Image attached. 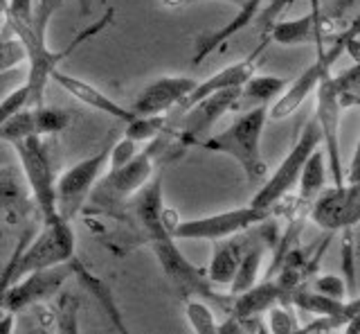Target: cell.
<instances>
[{"instance_id":"28","label":"cell","mask_w":360,"mask_h":334,"mask_svg":"<svg viewBox=\"0 0 360 334\" xmlns=\"http://www.w3.org/2000/svg\"><path fill=\"white\" fill-rule=\"evenodd\" d=\"M185 316L191 330L198 334H214L217 332V316H214L212 307L200 298H185Z\"/></svg>"},{"instance_id":"14","label":"cell","mask_w":360,"mask_h":334,"mask_svg":"<svg viewBox=\"0 0 360 334\" xmlns=\"http://www.w3.org/2000/svg\"><path fill=\"white\" fill-rule=\"evenodd\" d=\"M196 86L194 77L187 75H167L158 77L144 91L133 99L129 106L135 116H160L178 106L183 99L191 93V88Z\"/></svg>"},{"instance_id":"9","label":"cell","mask_w":360,"mask_h":334,"mask_svg":"<svg viewBox=\"0 0 360 334\" xmlns=\"http://www.w3.org/2000/svg\"><path fill=\"white\" fill-rule=\"evenodd\" d=\"M11 147L16 149V156L22 165V174L27 179L34 202H37L41 219L48 221L59 217V213H56V194H54V172L48 154H45L43 138L27 136L14 140Z\"/></svg>"},{"instance_id":"3","label":"cell","mask_w":360,"mask_h":334,"mask_svg":"<svg viewBox=\"0 0 360 334\" xmlns=\"http://www.w3.org/2000/svg\"><path fill=\"white\" fill-rule=\"evenodd\" d=\"M354 39H358V18L335 39L333 46L324 48L322 43H318V57H315V61L307 70H302L290 84H286L281 95L277 99H273V104H268V118L270 120H286L295 113V111L307 102V97L315 93V86L320 84L322 77L333 68V63L347 52V46Z\"/></svg>"},{"instance_id":"4","label":"cell","mask_w":360,"mask_h":334,"mask_svg":"<svg viewBox=\"0 0 360 334\" xmlns=\"http://www.w3.org/2000/svg\"><path fill=\"white\" fill-rule=\"evenodd\" d=\"M167 228L172 233L174 240H205V242H221L228 240L232 235L264 224L266 219H270V210H262L255 206H243L234 210H225V213L217 215H205L196 219H185L176 221L174 213L165 210Z\"/></svg>"},{"instance_id":"10","label":"cell","mask_w":360,"mask_h":334,"mask_svg":"<svg viewBox=\"0 0 360 334\" xmlns=\"http://www.w3.org/2000/svg\"><path fill=\"white\" fill-rule=\"evenodd\" d=\"M162 138V136H160ZM160 138L149 142L142 154L138 151L133 161L127 165L101 174L93 187V199L97 204H122L131 199L140 187L155 174V151L160 147Z\"/></svg>"},{"instance_id":"20","label":"cell","mask_w":360,"mask_h":334,"mask_svg":"<svg viewBox=\"0 0 360 334\" xmlns=\"http://www.w3.org/2000/svg\"><path fill=\"white\" fill-rule=\"evenodd\" d=\"M68 264H70V276L75 278V280L82 285L86 292L93 296L97 303H99V307L106 311V316L110 318V323H112V328H115L117 332H124L127 334L129 332V328H127V321H124V316H122V309H120V305H117V300H115V296H112V289L108 287V283L106 280H101L99 276H95L90 269H86V266L79 262L75 255L70 260H68Z\"/></svg>"},{"instance_id":"8","label":"cell","mask_w":360,"mask_h":334,"mask_svg":"<svg viewBox=\"0 0 360 334\" xmlns=\"http://www.w3.org/2000/svg\"><path fill=\"white\" fill-rule=\"evenodd\" d=\"M340 99L335 95V88L331 82V70L326 73L320 84L315 86V122L320 129V144H324V159L326 167L331 172L333 185H340L347 179L342 151H340V116H342Z\"/></svg>"},{"instance_id":"1","label":"cell","mask_w":360,"mask_h":334,"mask_svg":"<svg viewBox=\"0 0 360 334\" xmlns=\"http://www.w3.org/2000/svg\"><path fill=\"white\" fill-rule=\"evenodd\" d=\"M133 210L138 217V224L142 226L149 247L155 255V260L160 262V269L169 278L180 294L185 298H210L221 307L225 305V296L214 292L210 285L205 269H198L196 264H191L180 249L176 247V240L167 228L165 219V204H162V176L153 174L138 192L133 194Z\"/></svg>"},{"instance_id":"26","label":"cell","mask_w":360,"mask_h":334,"mask_svg":"<svg viewBox=\"0 0 360 334\" xmlns=\"http://www.w3.org/2000/svg\"><path fill=\"white\" fill-rule=\"evenodd\" d=\"M167 131V118L160 116H135L133 120L127 122V131L124 136H129L135 142H151L155 138H160Z\"/></svg>"},{"instance_id":"27","label":"cell","mask_w":360,"mask_h":334,"mask_svg":"<svg viewBox=\"0 0 360 334\" xmlns=\"http://www.w3.org/2000/svg\"><path fill=\"white\" fill-rule=\"evenodd\" d=\"M331 82L335 88V95L340 99L342 109H352L360 104V82H358V63H354L352 68H347L342 73L333 75L331 73Z\"/></svg>"},{"instance_id":"23","label":"cell","mask_w":360,"mask_h":334,"mask_svg":"<svg viewBox=\"0 0 360 334\" xmlns=\"http://www.w3.org/2000/svg\"><path fill=\"white\" fill-rule=\"evenodd\" d=\"M241 255H243L241 244H232V242L219 244V247L214 249L210 264L205 269L210 285L212 287H228L234 278L236 266H239Z\"/></svg>"},{"instance_id":"16","label":"cell","mask_w":360,"mask_h":334,"mask_svg":"<svg viewBox=\"0 0 360 334\" xmlns=\"http://www.w3.org/2000/svg\"><path fill=\"white\" fill-rule=\"evenodd\" d=\"M268 37L264 35L262 43L248 54V57H243L241 61H236V63H230V66H225L223 70L219 73H214L212 77H207V80H202V82H196V86L191 88V93L183 99V102L178 104L180 109V113H183L185 109H189L191 104H196L200 102L202 97H207L212 93H217V91H225V88H236V86H241L248 77H250L255 70H257V61L259 57H262V52L266 50L268 46Z\"/></svg>"},{"instance_id":"17","label":"cell","mask_w":360,"mask_h":334,"mask_svg":"<svg viewBox=\"0 0 360 334\" xmlns=\"http://www.w3.org/2000/svg\"><path fill=\"white\" fill-rule=\"evenodd\" d=\"M50 82H54L56 86H61L65 93H70L82 104L95 109V111H99V113H104L108 118H115V120H122V122H129V120L135 118V113L129 106L120 104L117 99H112L104 91H99L97 86H93L86 80H79V77H75L70 73H63V70L56 68L50 75Z\"/></svg>"},{"instance_id":"40","label":"cell","mask_w":360,"mask_h":334,"mask_svg":"<svg viewBox=\"0 0 360 334\" xmlns=\"http://www.w3.org/2000/svg\"><path fill=\"white\" fill-rule=\"evenodd\" d=\"M14 328H16V314L9 309H3L0 311V334L14 332Z\"/></svg>"},{"instance_id":"31","label":"cell","mask_w":360,"mask_h":334,"mask_svg":"<svg viewBox=\"0 0 360 334\" xmlns=\"http://www.w3.org/2000/svg\"><path fill=\"white\" fill-rule=\"evenodd\" d=\"M25 63V48L7 25L0 27V73Z\"/></svg>"},{"instance_id":"11","label":"cell","mask_w":360,"mask_h":334,"mask_svg":"<svg viewBox=\"0 0 360 334\" xmlns=\"http://www.w3.org/2000/svg\"><path fill=\"white\" fill-rule=\"evenodd\" d=\"M311 221L315 226L326 230H345L356 228L360 219V187L356 174H352L345 183L331 185L329 190H322L311 202Z\"/></svg>"},{"instance_id":"38","label":"cell","mask_w":360,"mask_h":334,"mask_svg":"<svg viewBox=\"0 0 360 334\" xmlns=\"http://www.w3.org/2000/svg\"><path fill=\"white\" fill-rule=\"evenodd\" d=\"M25 77H27V66H16V68H9L0 73V102L11 93L16 91L20 84H25Z\"/></svg>"},{"instance_id":"19","label":"cell","mask_w":360,"mask_h":334,"mask_svg":"<svg viewBox=\"0 0 360 334\" xmlns=\"http://www.w3.org/2000/svg\"><path fill=\"white\" fill-rule=\"evenodd\" d=\"M288 289L277 280L255 283L250 289L241 294H234L230 300V314L232 316H262L266 309L277 303H286Z\"/></svg>"},{"instance_id":"36","label":"cell","mask_w":360,"mask_h":334,"mask_svg":"<svg viewBox=\"0 0 360 334\" xmlns=\"http://www.w3.org/2000/svg\"><path fill=\"white\" fill-rule=\"evenodd\" d=\"M290 5H295V0H266V5L262 7V12L257 14L255 23H259V27H262V32L266 35L268 27L273 25L275 20H279L281 12L288 9Z\"/></svg>"},{"instance_id":"2","label":"cell","mask_w":360,"mask_h":334,"mask_svg":"<svg viewBox=\"0 0 360 334\" xmlns=\"http://www.w3.org/2000/svg\"><path fill=\"white\" fill-rule=\"evenodd\" d=\"M268 122V106H250L221 133L187 142V147H198L212 154H223L236 161L245 172L248 183H262L268 174L262 156V133Z\"/></svg>"},{"instance_id":"29","label":"cell","mask_w":360,"mask_h":334,"mask_svg":"<svg viewBox=\"0 0 360 334\" xmlns=\"http://www.w3.org/2000/svg\"><path fill=\"white\" fill-rule=\"evenodd\" d=\"M345 244H342V280L347 285V296L358 298V253L354 244V228H345Z\"/></svg>"},{"instance_id":"37","label":"cell","mask_w":360,"mask_h":334,"mask_svg":"<svg viewBox=\"0 0 360 334\" xmlns=\"http://www.w3.org/2000/svg\"><path fill=\"white\" fill-rule=\"evenodd\" d=\"M313 292H320V294L329 296V298L345 300V298H347V285H345V280H342V276L326 273V276L315 278Z\"/></svg>"},{"instance_id":"32","label":"cell","mask_w":360,"mask_h":334,"mask_svg":"<svg viewBox=\"0 0 360 334\" xmlns=\"http://www.w3.org/2000/svg\"><path fill=\"white\" fill-rule=\"evenodd\" d=\"M34 120H37V133L41 138L61 133L68 127V113H65V111L50 109V106H43V104L34 106Z\"/></svg>"},{"instance_id":"6","label":"cell","mask_w":360,"mask_h":334,"mask_svg":"<svg viewBox=\"0 0 360 334\" xmlns=\"http://www.w3.org/2000/svg\"><path fill=\"white\" fill-rule=\"evenodd\" d=\"M320 140L322 138H320L318 122L315 120L307 122L302 133L297 136L295 144H292V149L286 154V159L277 165V170L270 174V179H264L262 190H257L250 206L262 208V210H270V213H273V208L292 190V187L297 185L302 167H304V163H307L309 156L313 154V149L320 147Z\"/></svg>"},{"instance_id":"22","label":"cell","mask_w":360,"mask_h":334,"mask_svg":"<svg viewBox=\"0 0 360 334\" xmlns=\"http://www.w3.org/2000/svg\"><path fill=\"white\" fill-rule=\"evenodd\" d=\"M288 80L277 75H250L241 84V104L248 106H268L281 95Z\"/></svg>"},{"instance_id":"25","label":"cell","mask_w":360,"mask_h":334,"mask_svg":"<svg viewBox=\"0 0 360 334\" xmlns=\"http://www.w3.org/2000/svg\"><path fill=\"white\" fill-rule=\"evenodd\" d=\"M262 262H264V247H259L257 244V247H250L248 251H243L239 266H236V271H234L232 283L228 285L232 296L245 292V289H250L259 280V276H262Z\"/></svg>"},{"instance_id":"30","label":"cell","mask_w":360,"mask_h":334,"mask_svg":"<svg viewBox=\"0 0 360 334\" xmlns=\"http://www.w3.org/2000/svg\"><path fill=\"white\" fill-rule=\"evenodd\" d=\"M266 314V330L273 334H288V332H297L302 330V323L297 321L292 305L288 307L286 303H277L270 309L264 311Z\"/></svg>"},{"instance_id":"33","label":"cell","mask_w":360,"mask_h":334,"mask_svg":"<svg viewBox=\"0 0 360 334\" xmlns=\"http://www.w3.org/2000/svg\"><path fill=\"white\" fill-rule=\"evenodd\" d=\"M79 298L75 294H61L59 303H56L54 316H56V330L59 332H77L79 323Z\"/></svg>"},{"instance_id":"35","label":"cell","mask_w":360,"mask_h":334,"mask_svg":"<svg viewBox=\"0 0 360 334\" xmlns=\"http://www.w3.org/2000/svg\"><path fill=\"white\" fill-rule=\"evenodd\" d=\"M63 0H34V30L41 37H48L50 18L54 16L56 9L61 7Z\"/></svg>"},{"instance_id":"24","label":"cell","mask_w":360,"mask_h":334,"mask_svg":"<svg viewBox=\"0 0 360 334\" xmlns=\"http://www.w3.org/2000/svg\"><path fill=\"white\" fill-rule=\"evenodd\" d=\"M326 159H324V151L318 147L313 149V154L304 163L302 172H300V179H297V187H300V199L302 202L311 204L315 197H318L324 190V183H326Z\"/></svg>"},{"instance_id":"39","label":"cell","mask_w":360,"mask_h":334,"mask_svg":"<svg viewBox=\"0 0 360 334\" xmlns=\"http://www.w3.org/2000/svg\"><path fill=\"white\" fill-rule=\"evenodd\" d=\"M196 3H232V5H236V7H241L245 0H162V5H167V7H172V9H176V7H185V5H196Z\"/></svg>"},{"instance_id":"12","label":"cell","mask_w":360,"mask_h":334,"mask_svg":"<svg viewBox=\"0 0 360 334\" xmlns=\"http://www.w3.org/2000/svg\"><path fill=\"white\" fill-rule=\"evenodd\" d=\"M70 276V264H54L45 266V269L30 271L22 278H18L16 283H11L9 289L5 292L3 307L9 311H22L32 305H39L43 300H50L59 294V289L65 285Z\"/></svg>"},{"instance_id":"21","label":"cell","mask_w":360,"mask_h":334,"mask_svg":"<svg viewBox=\"0 0 360 334\" xmlns=\"http://www.w3.org/2000/svg\"><path fill=\"white\" fill-rule=\"evenodd\" d=\"M286 303L313 316H338V314L358 316V311H360L358 298L338 300V298L324 296L320 292H309V289H290Z\"/></svg>"},{"instance_id":"18","label":"cell","mask_w":360,"mask_h":334,"mask_svg":"<svg viewBox=\"0 0 360 334\" xmlns=\"http://www.w3.org/2000/svg\"><path fill=\"white\" fill-rule=\"evenodd\" d=\"M264 5H266V0H245V3L239 7V12L234 14L232 20H228L223 27L214 30V32H210V35L200 37L196 41V52H194V57H191V63H194V66L202 63L210 57V54H214L219 48H223L234 35H239L241 30H245L248 25H252L257 14L262 12Z\"/></svg>"},{"instance_id":"15","label":"cell","mask_w":360,"mask_h":334,"mask_svg":"<svg viewBox=\"0 0 360 334\" xmlns=\"http://www.w3.org/2000/svg\"><path fill=\"white\" fill-rule=\"evenodd\" d=\"M329 30L331 23L318 7V0H313V9L309 14L290 20H275L268 27L266 37L268 41L277 43V46L295 48V46H304V43H322Z\"/></svg>"},{"instance_id":"5","label":"cell","mask_w":360,"mask_h":334,"mask_svg":"<svg viewBox=\"0 0 360 334\" xmlns=\"http://www.w3.org/2000/svg\"><path fill=\"white\" fill-rule=\"evenodd\" d=\"M75 230L72 221L54 217L43 221V228L37 237H27L14 264V283L30 271L45 269V266L63 264L75 255Z\"/></svg>"},{"instance_id":"13","label":"cell","mask_w":360,"mask_h":334,"mask_svg":"<svg viewBox=\"0 0 360 334\" xmlns=\"http://www.w3.org/2000/svg\"><path fill=\"white\" fill-rule=\"evenodd\" d=\"M239 106H241V86L225 88V91H217L207 97H202L200 102L191 104L189 109H185L183 113H180L183 116L178 127L180 142L187 144L191 140L202 138L225 113L236 111Z\"/></svg>"},{"instance_id":"34","label":"cell","mask_w":360,"mask_h":334,"mask_svg":"<svg viewBox=\"0 0 360 334\" xmlns=\"http://www.w3.org/2000/svg\"><path fill=\"white\" fill-rule=\"evenodd\" d=\"M135 156H138V142L131 140L129 136H122L112 147H108V161H106L108 172L127 165L129 161L135 159Z\"/></svg>"},{"instance_id":"7","label":"cell","mask_w":360,"mask_h":334,"mask_svg":"<svg viewBox=\"0 0 360 334\" xmlns=\"http://www.w3.org/2000/svg\"><path fill=\"white\" fill-rule=\"evenodd\" d=\"M106 161L108 147L70 165L54 181L56 213H59V217H63L65 221H72L79 215V210H82L86 199L93 192L95 183L99 181V176L106 172Z\"/></svg>"}]
</instances>
